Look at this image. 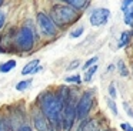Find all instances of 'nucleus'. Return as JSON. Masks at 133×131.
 Segmentation results:
<instances>
[{
    "label": "nucleus",
    "instance_id": "nucleus-1",
    "mask_svg": "<svg viewBox=\"0 0 133 131\" xmlns=\"http://www.w3.org/2000/svg\"><path fill=\"white\" fill-rule=\"evenodd\" d=\"M40 105L42 113L47 117V120L55 124H59L62 121L60 114L63 111V104L60 103L57 94H53L50 91H46L40 96Z\"/></svg>",
    "mask_w": 133,
    "mask_h": 131
},
{
    "label": "nucleus",
    "instance_id": "nucleus-2",
    "mask_svg": "<svg viewBox=\"0 0 133 131\" xmlns=\"http://www.w3.org/2000/svg\"><path fill=\"white\" fill-rule=\"evenodd\" d=\"M50 19L55 21L56 26H67L77 20V13L69 4H56L52 7Z\"/></svg>",
    "mask_w": 133,
    "mask_h": 131
},
{
    "label": "nucleus",
    "instance_id": "nucleus-3",
    "mask_svg": "<svg viewBox=\"0 0 133 131\" xmlns=\"http://www.w3.org/2000/svg\"><path fill=\"white\" fill-rule=\"evenodd\" d=\"M16 43H17L20 50H23V51L32 50L33 44H35V33H33L32 27H29V26L22 27L20 31H19V34H17Z\"/></svg>",
    "mask_w": 133,
    "mask_h": 131
},
{
    "label": "nucleus",
    "instance_id": "nucleus-4",
    "mask_svg": "<svg viewBox=\"0 0 133 131\" xmlns=\"http://www.w3.org/2000/svg\"><path fill=\"white\" fill-rule=\"evenodd\" d=\"M92 107H93V93L92 91H87V93H84L80 97L77 105H76V117L79 120H83L90 113Z\"/></svg>",
    "mask_w": 133,
    "mask_h": 131
},
{
    "label": "nucleus",
    "instance_id": "nucleus-5",
    "mask_svg": "<svg viewBox=\"0 0 133 131\" xmlns=\"http://www.w3.org/2000/svg\"><path fill=\"white\" fill-rule=\"evenodd\" d=\"M37 26H39V30L47 37H52L57 33V26L50 19V16H47L44 13L37 14Z\"/></svg>",
    "mask_w": 133,
    "mask_h": 131
},
{
    "label": "nucleus",
    "instance_id": "nucleus-6",
    "mask_svg": "<svg viewBox=\"0 0 133 131\" xmlns=\"http://www.w3.org/2000/svg\"><path fill=\"white\" fill-rule=\"evenodd\" d=\"M109 17H110V10L109 9L99 7V9H96V10H93L92 14H90V24L96 26V27L103 26V24L107 23Z\"/></svg>",
    "mask_w": 133,
    "mask_h": 131
},
{
    "label": "nucleus",
    "instance_id": "nucleus-7",
    "mask_svg": "<svg viewBox=\"0 0 133 131\" xmlns=\"http://www.w3.org/2000/svg\"><path fill=\"white\" fill-rule=\"evenodd\" d=\"M64 114H63V130L69 131L70 127L73 125V121L76 118V105L73 103L64 105Z\"/></svg>",
    "mask_w": 133,
    "mask_h": 131
},
{
    "label": "nucleus",
    "instance_id": "nucleus-8",
    "mask_svg": "<svg viewBox=\"0 0 133 131\" xmlns=\"http://www.w3.org/2000/svg\"><path fill=\"white\" fill-rule=\"evenodd\" d=\"M33 124H35V128L37 131H50L49 120H47V117L42 111L35 114V117H33Z\"/></svg>",
    "mask_w": 133,
    "mask_h": 131
},
{
    "label": "nucleus",
    "instance_id": "nucleus-9",
    "mask_svg": "<svg viewBox=\"0 0 133 131\" xmlns=\"http://www.w3.org/2000/svg\"><path fill=\"white\" fill-rule=\"evenodd\" d=\"M37 70H40V68H39V60L35 59L24 66L23 70H22V74H23V76H29V74H35Z\"/></svg>",
    "mask_w": 133,
    "mask_h": 131
},
{
    "label": "nucleus",
    "instance_id": "nucleus-10",
    "mask_svg": "<svg viewBox=\"0 0 133 131\" xmlns=\"http://www.w3.org/2000/svg\"><path fill=\"white\" fill-rule=\"evenodd\" d=\"M79 131H99V124L95 118H89L82 122Z\"/></svg>",
    "mask_w": 133,
    "mask_h": 131
},
{
    "label": "nucleus",
    "instance_id": "nucleus-11",
    "mask_svg": "<svg viewBox=\"0 0 133 131\" xmlns=\"http://www.w3.org/2000/svg\"><path fill=\"white\" fill-rule=\"evenodd\" d=\"M66 4H69L70 7L76 9H84V6H87V2L84 0H66Z\"/></svg>",
    "mask_w": 133,
    "mask_h": 131
},
{
    "label": "nucleus",
    "instance_id": "nucleus-12",
    "mask_svg": "<svg viewBox=\"0 0 133 131\" xmlns=\"http://www.w3.org/2000/svg\"><path fill=\"white\" fill-rule=\"evenodd\" d=\"M15 67H16V61L15 60H9V61L0 64V71H2V73H9V71H12Z\"/></svg>",
    "mask_w": 133,
    "mask_h": 131
},
{
    "label": "nucleus",
    "instance_id": "nucleus-13",
    "mask_svg": "<svg viewBox=\"0 0 133 131\" xmlns=\"http://www.w3.org/2000/svg\"><path fill=\"white\" fill-rule=\"evenodd\" d=\"M124 23L129 26H133V4L124 11Z\"/></svg>",
    "mask_w": 133,
    "mask_h": 131
},
{
    "label": "nucleus",
    "instance_id": "nucleus-14",
    "mask_svg": "<svg viewBox=\"0 0 133 131\" xmlns=\"http://www.w3.org/2000/svg\"><path fill=\"white\" fill-rule=\"evenodd\" d=\"M30 84H32V78L30 80H24V81H20L16 84V90L17 91H24L27 87H30Z\"/></svg>",
    "mask_w": 133,
    "mask_h": 131
},
{
    "label": "nucleus",
    "instance_id": "nucleus-15",
    "mask_svg": "<svg viewBox=\"0 0 133 131\" xmlns=\"http://www.w3.org/2000/svg\"><path fill=\"white\" fill-rule=\"evenodd\" d=\"M127 41H129V33L127 31H123V33L120 34V39H119V47H124V46L127 44Z\"/></svg>",
    "mask_w": 133,
    "mask_h": 131
},
{
    "label": "nucleus",
    "instance_id": "nucleus-16",
    "mask_svg": "<svg viewBox=\"0 0 133 131\" xmlns=\"http://www.w3.org/2000/svg\"><path fill=\"white\" fill-rule=\"evenodd\" d=\"M117 68H119V73H120L123 77L129 76V70L126 68V66H124V63L122 61V60H119V61H117Z\"/></svg>",
    "mask_w": 133,
    "mask_h": 131
},
{
    "label": "nucleus",
    "instance_id": "nucleus-17",
    "mask_svg": "<svg viewBox=\"0 0 133 131\" xmlns=\"http://www.w3.org/2000/svg\"><path fill=\"white\" fill-rule=\"evenodd\" d=\"M107 107L110 108V111L113 113V115H117V114H119V111H117V105H116L115 100H112L110 97L107 98Z\"/></svg>",
    "mask_w": 133,
    "mask_h": 131
},
{
    "label": "nucleus",
    "instance_id": "nucleus-18",
    "mask_svg": "<svg viewBox=\"0 0 133 131\" xmlns=\"http://www.w3.org/2000/svg\"><path fill=\"white\" fill-rule=\"evenodd\" d=\"M96 70H97V66H93L92 68L86 70V73H84V81H90L92 77H93V74L96 73Z\"/></svg>",
    "mask_w": 133,
    "mask_h": 131
},
{
    "label": "nucleus",
    "instance_id": "nucleus-19",
    "mask_svg": "<svg viewBox=\"0 0 133 131\" xmlns=\"http://www.w3.org/2000/svg\"><path fill=\"white\" fill-rule=\"evenodd\" d=\"M95 63H97V57H92V59H89L86 63H84V66H83V70L86 71V70H89V68H92L93 66H95Z\"/></svg>",
    "mask_w": 133,
    "mask_h": 131
},
{
    "label": "nucleus",
    "instance_id": "nucleus-20",
    "mask_svg": "<svg viewBox=\"0 0 133 131\" xmlns=\"http://www.w3.org/2000/svg\"><path fill=\"white\" fill-rule=\"evenodd\" d=\"M109 96L112 100H116V97H117V94H116V87H115V83H112V84L109 85Z\"/></svg>",
    "mask_w": 133,
    "mask_h": 131
},
{
    "label": "nucleus",
    "instance_id": "nucleus-21",
    "mask_svg": "<svg viewBox=\"0 0 133 131\" xmlns=\"http://www.w3.org/2000/svg\"><path fill=\"white\" fill-rule=\"evenodd\" d=\"M83 30H84L83 27H77L75 31H72V33H70V37H72V39H76V37H79L82 33H83Z\"/></svg>",
    "mask_w": 133,
    "mask_h": 131
},
{
    "label": "nucleus",
    "instance_id": "nucleus-22",
    "mask_svg": "<svg viewBox=\"0 0 133 131\" xmlns=\"http://www.w3.org/2000/svg\"><path fill=\"white\" fill-rule=\"evenodd\" d=\"M66 81L67 83H80V76H77V74H76V76H72V77H67L66 78Z\"/></svg>",
    "mask_w": 133,
    "mask_h": 131
},
{
    "label": "nucleus",
    "instance_id": "nucleus-23",
    "mask_svg": "<svg viewBox=\"0 0 133 131\" xmlns=\"http://www.w3.org/2000/svg\"><path fill=\"white\" fill-rule=\"evenodd\" d=\"M132 4H133V2H130V0H126V2L122 3V7H120V9H122L123 11H126V10H127V9H129Z\"/></svg>",
    "mask_w": 133,
    "mask_h": 131
},
{
    "label": "nucleus",
    "instance_id": "nucleus-24",
    "mask_svg": "<svg viewBox=\"0 0 133 131\" xmlns=\"http://www.w3.org/2000/svg\"><path fill=\"white\" fill-rule=\"evenodd\" d=\"M123 107H124V110H126V114H127V115L132 117V118H133V111H132V108L129 107V104H127V103H124Z\"/></svg>",
    "mask_w": 133,
    "mask_h": 131
},
{
    "label": "nucleus",
    "instance_id": "nucleus-25",
    "mask_svg": "<svg viewBox=\"0 0 133 131\" xmlns=\"http://www.w3.org/2000/svg\"><path fill=\"white\" fill-rule=\"evenodd\" d=\"M79 67V60H76V61H72L70 63V66L67 67V70H75V68Z\"/></svg>",
    "mask_w": 133,
    "mask_h": 131
},
{
    "label": "nucleus",
    "instance_id": "nucleus-26",
    "mask_svg": "<svg viewBox=\"0 0 133 131\" xmlns=\"http://www.w3.org/2000/svg\"><path fill=\"white\" fill-rule=\"evenodd\" d=\"M4 20H6V14H4L3 11H0V28L3 27V24H4Z\"/></svg>",
    "mask_w": 133,
    "mask_h": 131
},
{
    "label": "nucleus",
    "instance_id": "nucleus-27",
    "mask_svg": "<svg viewBox=\"0 0 133 131\" xmlns=\"http://www.w3.org/2000/svg\"><path fill=\"white\" fill-rule=\"evenodd\" d=\"M120 127H122V128H123V130H124V131H133V127H130V125H129V124H122V125H120Z\"/></svg>",
    "mask_w": 133,
    "mask_h": 131
},
{
    "label": "nucleus",
    "instance_id": "nucleus-28",
    "mask_svg": "<svg viewBox=\"0 0 133 131\" xmlns=\"http://www.w3.org/2000/svg\"><path fill=\"white\" fill-rule=\"evenodd\" d=\"M17 131H32V128H30L29 125H23V127H20Z\"/></svg>",
    "mask_w": 133,
    "mask_h": 131
},
{
    "label": "nucleus",
    "instance_id": "nucleus-29",
    "mask_svg": "<svg viewBox=\"0 0 133 131\" xmlns=\"http://www.w3.org/2000/svg\"><path fill=\"white\" fill-rule=\"evenodd\" d=\"M0 131H3V124H2V120H0Z\"/></svg>",
    "mask_w": 133,
    "mask_h": 131
},
{
    "label": "nucleus",
    "instance_id": "nucleus-30",
    "mask_svg": "<svg viewBox=\"0 0 133 131\" xmlns=\"http://www.w3.org/2000/svg\"><path fill=\"white\" fill-rule=\"evenodd\" d=\"M0 4H2V0H0Z\"/></svg>",
    "mask_w": 133,
    "mask_h": 131
}]
</instances>
